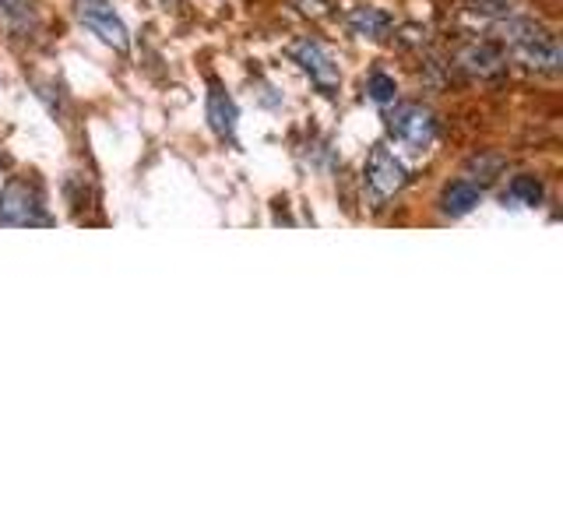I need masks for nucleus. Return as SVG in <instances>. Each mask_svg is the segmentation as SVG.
<instances>
[{"label":"nucleus","instance_id":"2","mask_svg":"<svg viewBox=\"0 0 563 528\" xmlns=\"http://www.w3.org/2000/svg\"><path fill=\"white\" fill-rule=\"evenodd\" d=\"M43 190L29 180H8L0 190V226H53Z\"/></svg>","mask_w":563,"mask_h":528},{"label":"nucleus","instance_id":"14","mask_svg":"<svg viewBox=\"0 0 563 528\" xmlns=\"http://www.w3.org/2000/svg\"><path fill=\"white\" fill-rule=\"evenodd\" d=\"M475 8H483V11H507L510 0H472Z\"/></svg>","mask_w":563,"mask_h":528},{"label":"nucleus","instance_id":"4","mask_svg":"<svg viewBox=\"0 0 563 528\" xmlns=\"http://www.w3.org/2000/svg\"><path fill=\"white\" fill-rule=\"evenodd\" d=\"M75 11H78V22L92 35H99L106 46H113L117 53L131 50V32L123 25V18L113 11L110 0H75Z\"/></svg>","mask_w":563,"mask_h":528},{"label":"nucleus","instance_id":"5","mask_svg":"<svg viewBox=\"0 0 563 528\" xmlns=\"http://www.w3.org/2000/svg\"><path fill=\"white\" fill-rule=\"evenodd\" d=\"M289 57L292 64H299V70L317 85V92H324V96H334L339 92V85H342V75H339V64H334L331 53L317 43V40H299L292 43L289 50Z\"/></svg>","mask_w":563,"mask_h":528},{"label":"nucleus","instance_id":"12","mask_svg":"<svg viewBox=\"0 0 563 528\" xmlns=\"http://www.w3.org/2000/svg\"><path fill=\"white\" fill-rule=\"evenodd\" d=\"M366 96L374 99L377 106H391L398 99V81L391 75H384V70H374L366 81Z\"/></svg>","mask_w":563,"mask_h":528},{"label":"nucleus","instance_id":"9","mask_svg":"<svg viewBox=\"0 0 563 528\" xmlns=\"http://www.w3.org/2000/svg\"><path fill=\"white\" fill-rule=\"evenodd\" d=\"M395 18L380 11V8H352L349 11V32L360 35V40H384L391 32Z\"/></svg>","mask_w":563,"mask_h":528},{"label":"nucleus","instance_id":"8","mask_svg":"<svg viewBox=\"0 0 563 528\" xmlns=\"http://www.w3.org/2000/svg\"><path fill=\"white\" fill-rule=\"evenodd\" d=\"M479 201H483V190L472 180H454L444 187V194H440V211L451 219H462V216H468V211H475Z\"/></svg>","mask_w":563,"mask_h":528},{"label":"nucleus","instance_id":"6","mask_svg":"<svg viewBox=\"0 0 563 528\" xmlns=\"http://www.w3.org/2000/svg\"><path fill=\"white\" fill-rule=\"evenodd\" d=\"M363 184H366L369 198H374V201L395 198V194L405 187V166H401V158L391 148H387V145H377L374 152L366 155Z\"/></svg>","mask_w":563,"mask_h":528},{"label":"nucleus","instance_id":"1","mask_svg":"<svg viewBox=\"0 0 563 528\" xmlns=\"http://www.w3.org/2000/svg\"><path fill=\"white\" fill-rule=\"evenodd\" d=\"M504 40L525 67L542 70V75H556L563 64L556 35L550 29H542L539 22H532V18H510L504 25Z\"/></svg>","mask_w":563,"mask_h":528},{"label":"nucleus","instance_id":"11","mask_svg":"<svg viewBox=\"0 0 563 528\" xmlns=\"http://www.w3.org/2000/svg\"><path fill=\"white\" fill-rule=\"evenodd\" d=\"M504 201L518 205V208H539L542 205V184L536 180V176L521 173V176H515V180L507 184Z\"/></svg>","mask_w":563,"mask_h":528},{"label":"nucleus","instance_id":"13","mask_svg":"<svg viewBox=\"0 0 563 528\" xmlns=\"http://www.w3.org/2000/svg\"><path fill=\"white\" fill-rule=\"evenodd\" d=\"M0 14H4L8 22H14V25H32L35 22L32 0H0Z\"/></svg>","mask_w":563,"mask_h":528},{"label":"nucleus","instance_id":"10","mask_svg":"<svg viewBox=\"0 0 563 528\" xmlns=\"http://www.w3.org/2000/svg\"><path fill=\"white\" fill-rule=\"evenodd\" d=\"M457 64H462L468 75H479V78H493V75H500V70H504V57L486 43L468 46L462 57H457Z\"/></svg>","mask_w":563,"mask_h":528},{"label":"nucleus","instance_id":"3","mask_svg":"<svg viewBox=\"0 0 563 528\" xmlns=\"http://www.w3.org/2000/svg\"><path fill=\"white\" fill-rule=\"evenodd\" d=\"M387 131L409 148H430L437 141V117L419 102H401L387 113Z\"/></svg>","mask_w":563,"mask_h":528},{"label":"nucleus","instance_id":"7","mask_svg":"<svg viewBox=\"0 0 563 528\" xmlns=\"http://www.w3.org/2000/svg\"><path fill=\"white\" fill-rule=\"evenodd\" d=\"M208 123L222 141H236V128H240V106L236 99L225 92L222 85H211L208 92Z\"/></svg>","mask_w":563,"mask_h":528}]
</instances>
